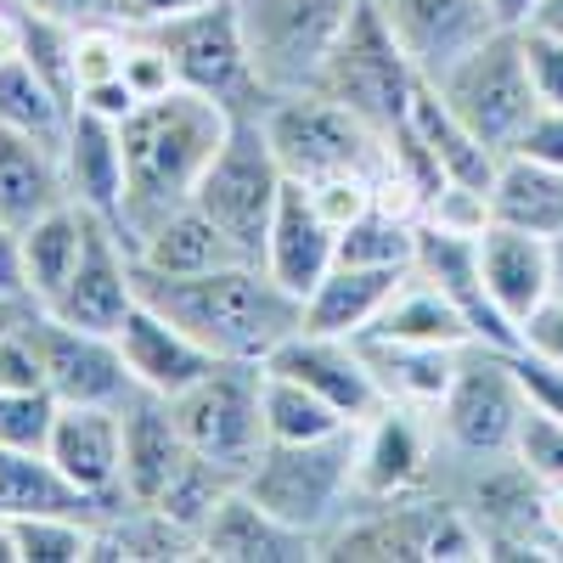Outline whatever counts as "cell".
I'll return each instance as SVG.
<instances>
[{"label": "cell", "mask_w": 563, "mask_h": 563, "mask_svg": "<svg viewBox=\"0 0 563 563\" xmlns=\"http://www.w3.org/2000/svg\"><path fill=\"white\" fill-rule=\"evenodd\" d=\"M198 7H214V0H119V23H169L180 12H198Z\"/></svg>", "instance_id": "cell-53"}, {"label": "cell", "mask_w": 563, "mask_h": 563, "mask_svg": "<svg viewBox=\"0 0 563 563\" xmlns=\"http://www.w3.org/2000/svg\"><path fill=\"white\" fill-rule=\"evenodd\" d=\"M40 316L34 299H12V294H0V333H23V327Z\"/></svg>", "instance_id": "cell-55"}, {"label": "cell", "mask_w": 563, "mask_h": 563, "mask_svg": "<svg viewBox=\"0 0 563 563\" xmlns=\"http://www.w3.org/2000/svg\"><path fill=\"white\" fill-rule=\"evenodd\" d=\"M372 186H378V180H366V175H333V180H316L310 198H316V209H321L327 220L344 231L350 220H361V214L372 209Z\"/></svg>", "instance_id": "cell-45"}, {"label": "cell", "mask_w": 563, "mask_h": 563, "mask_svg": "<svg viewBox=\"0 0 563 563\" xmlns=\"http://www.w3.org/2000/svg\"><path fill=\"white\" fill-rule=\"evenodd\" d=\"M485 7H490V18H496L501 29H530L547 0H485Z\"/></svg>", "instance_id": "cell-54"}, {"label": "cell", "mask_w": 563, "mask_h": 563, "mask_svg": "<svg viewBox=\"0 0 563 563\" xmlns=\"http://www.w3.org/2000/svg\"><path fill=\"white\" fill-rule=\"evenodd\" d=\"M260 411H265V440L271 445H305V440H327V434L355 429V422H344L316 389L282 378L271 366H265V384H260Z\"/></svg>", "instance_id": "cell-34"}, {"label": "cell", "mask_w": 563, "mask_h": 563, "mask_svg": "<svg viewBox=\"0 0 563 563\" xmlns=\"http://www.w3.org/2000/svg\"><path fill=\"white\" fill-rule=\"evenodd\" d=\"M29 344L40 355V378L63 406H124L135 395V378L119 355V339L108 333H85V327H68L57 316H34Z\"/></svg>", "instance_id": "cell-13"}, {"label": "cell", "mask_w": 563, "mask_h": 563, "mask_svg": "<svg viewBox=\"0 0 563 563\" xmlns=\"http://www.w3.org/2000/svg\"><path fill=\"white\" fill-rule=\"evenodd\" d=\"M512 366H519V378L530 389V400L552 417H563V366L541 361V355H525V350H512Z\"/></svg>", "instance_id": "cell-51"}, {"label": "cell", "mask_w": 563, "mask_h": 563, "mask_svg": "<svg viewBox=\"0 0 563 563\" xmlns=\"http://www.w3.org/2000/svg\"><path fill=\"white\" fill-rule=\"evenodd\" d=\"M512 456H519V467L536 485H563V417H552L530 400L525 429L512 440Z\"/></svg>", "instance_id": "cell-40"}, {"label": "cell", "mask_w": 563, "mask_h": 563, "mask_svg": "<svg viewBox=\"0 0 563 563\" xmlns=\"http://www.w3.org/2000/svg\"><path fill=\"white\" fill-rule=\"evenodd\" d=\"M238 260H243V249L231 243L198 203H180V209L158 214L135 238V265L158 271V276H203V271L238 265Z\"/></svg>", "instance_id": "cell-25"}, {"label": "cell", "mask_w": 563, "mask_h": 563, "mask_svg": "<svg viewBox=\"0 0 563 563\" xmlns=\"http://www.w3.org/2000/svg\"><path fill=\"white\" fill-rule=\"evenodd\" d=\"M0 563H18V552H12V519L0 512Z\"/></svg>", "instance_id": "cell-58"}, {"label": "cell", "mask_w": 563, "mask_h": 563, "mask_svg": "<svg viewBox=\"0 0 563 563\" xmlns=\"http://www.w3.org/2000/svg\"><path fill=\"white\" fill-rule=\"evenodd\" d=\"M90 536H97V519H79V512H23V519H12L18 563H90Z\"/></svg>", "instance_id": "cell-37"}, {"label": "cell", "mask_w": 563, "mask_h": 563, "mask_svg": "<svg viewBox=\"0 0 563 563\" xmlns=\"http://www.w3.org/2000/svg\"><path fill=\"white\" fill-rule=\"evenodd\" d=\"M490 220L541 231V238L563 231V169H547V164L507 153L496 180H490Z\"/></svg>", "instance_id": "cell-32"}, {"label": "cell", "mask_w": 563, "mask_h": 563, "mask_svg": "<svg viewBox=\"0 0 563 563\" xmlns=\"http://www.w3.org/2000/svg\"><path fill=\"white\" fill-rule=\"evenodd\" d=\"M265 141L282 164V175L316 186L333 175H366L378 180L389 164V135H378L361 113H350L339 97L327 90H288L260 108Z\"/></svg>", "instance_id": "cell-3"}, {"label": "cell", "mask_w": 563, "mask_h": 563, "mask_svg": "<svg viewBox=\"0 0 563 563\" xmlns=\"http://www.w3.org/2000/svg\"><path fill=\"white\" fill-rule=\"evenodd\" d=\"M525 411H530V389L519 378V366H512V350L467 344L434 422L456 456L485 462V456H512Z\"/></svg>", "instance_id": "cell-8"}, {"label": "cell", "mask_w": 563, "mask_h": 563, "mask_svg": "<svg viewBox=\"0 0 563 563\" xmlns=\"http://www.w3.org/2000/svg\"><path fill=\"white\" fill-rule=\"evenodd\" d=\"M479 276H485L490 305L507 316V327H525V321L558 294L552 238H541V231H525V225L490 220V225L479 231Z\"/></svg>", "instance_id": "cell-18"}, {"label": "cell", "mask_w": 563, "mask_h": 563, "mask_svg": "<svg viewBox=\"0 0 563 563\" xmlns=\"http://www.w3.org/2000/svg\"><path fill=\"white\" fill-rule=\"evenodd\" d=\"M231 490H238V479H231L225 467H214L209 456H198V451H192V456L180 462V474L164 485V496H158L153 507L164 512L169 525H180L186 536H198V530L214 519V507H220Z\"/></svg>", "instance_id": "cell-36"}, {"label": "cell", "mask_w": 563, "mask_h": 563, "mask_svg": "<svg viewBox=\"0 0 563 563\" xmlns=\"http://www.w3.org/2000/svg\"><path fill=\"white\" fill-rule=\"evenodd\" d=\"M265 366L282 372V378H294V384H305V389H316L344 422H355V429L372 411L389 406L355 339H333V333H310V327H299L294 339H282L271 350Z\"/></svg>", "instance_id": "cell-15"}, {"label": "cell", "mask_w": 563, "mask_h": 563, "mask_svg": "<svg viewBox=\"0 0 563 563\" xmlns=\"http://www.w3.org/2000/svg\"><path fill=\"white\" fill-rule=\"evenodd\" d=\"M417 85H422V74L400 52V40L389 34L384 12L372 7V0H361V7L350 12V23H344V34H339V45H333V57H327L316 90L339 97L378 135H395L411 113Z\"/></svg>", "instance_id": "cell-5"}, {"label": "cell", "mask_w": 563, "mask_h": 563, "mask_svg": "<svg viewBox=\"0 0 563 563\" xmlns=\"http://www.w3.org/2000/svg\"><path fill=\"white\" fill-rule=\"evenodd\" d=\"M85 238H90V214L68 198L57 203L52 214H40L34 225H23V265H29V294L34 305L45 310L57 299V288L74 276L79 254H85Z\"/></svg>", "instance_id": "cell-31"}, {"label": "cell", "mask_w": 563, "mask_h": 563, "mask_svg": "<svg viewBox=\"0 0 563 563\" xmlns=\"http://www.w3.org/2000/svg\"><path fill=\"white\" fill-rule=\"evenodd\" d=\"M417 231L422 220L389 214L372 203L361 220H350L339 231V260L344 265H378V271H411L417 265Z\"/></svg>", "instance_id": "cell-35"}, {"label": "cell", "mask_w": 563, "mask_h": 563, "mask_svg": "<svg viewBox=\"0 0 563 563\" xmlns=\"http://www.w3.org/2000/svg\"><path fill=\"white\" fill-rule=\"evenodd\" d=\"M0 294L34 299L29 294V265H23V231H12V225H0Z\"/></svg>", "instance_id": "cell-52"}, {"label": "cell", "mask_w": 563, "mask_h": 563, "mask_svg": "<svg viewBox=\"0 0 563 563\" xmlns=\"http://www.w3.org/2000/svg\"><path fill=\"white\" fill-rule=\"evenodd\" d=\"M0 389H45L29 333H0Z\"/></svg>", "instance_id": "cell-50"}, {"label": "cell", "mask_w": 563, "mask_h": 563, "mask_svg": "<svg viewBox=\"0 0 563 563\" xmlns=\"http://www.w3.org/2000/svg\"><path fill=\"white\" fill-rule=\"evenodd\" d=\"M355 7L361 0H238L249 63L265 97L316 90Z\"/></svg>", "instance_id": "cell-6"}, {"label": "cell", "mask_w": 563, "mask_h": 563, "mask_svg": "<svg viewBox=\"0 0 563 563\" xmlns=\"http://www.w3.org/2000/svg\"><path fill=\"white\" fill-rule=\"evenodd\" d=\"M406 124H411V135L422 141V147L434 153V164H440V175H445V180L485 186V192H490V180H496V169H501V153H496V147H485V141H479L474 130H467V124L445 108V97H440V90H434L429 79L417 85Z\"/></svg>", "instance_id": "cell-29"}, {"label": "cell", "mask_w": 563, "mask_h": 563, "mask_svg": "<svg viewBox=\"0 0 563 563\" xmlns=\"http://www.w3.org/2000/svg\"><path fill=\"white\" fill-rule=\"evenodd\" d=\"M372 378H378L384 400L400 406H422V411H440L451 378H456V361L462 350H434V344H400V339H378V333H361L355 339Z\"/></svg>", "instance_id": "cell-28"}, {"label": "cell", "mask_w": 563, "mask_h": 563, "mask_svg": "<svg viewBox=\"0 0 563 563\" xmlns=\"http://www.w3.org/2000/svg\"><path fill=\"white\" fill-rule=\"evenodd\" d=\"M18 12L34 18H57V23H119V0H7Z\"/></svg>", "instance_id": "cell-49"}, {"label": "cell", "mask_w": 563, "mask_h": 563, "mask_svg": "<svg viewBox=\"0 0 563 563\" xmlns=\"http://www.w3.org/2000/svg\"><path fill=\"white\" fill-rule=\"evenodd\" d=\"M135 294L186 327L214 361H271V350L305 327V299H294L254 260L203 276H158L135 265Z\"/></svg>", "instance_id": "cell-2"}, {"label": "cell", "mask_w": 563, "mask_h": 563, "mask_svg": "<svg viewBox=\"0 0 563 563\" xmlns=\"http://www.w3.org/2000/svg\"><path fill=\"white\" fill-rule=\"evenodd\" d=\"M119 74L135 90V102H158V97H169V90H180V74H175L169 52L147 29H130V23H124V68Z\"/></svg>", "instance_id": "cell-41"}, {"label": "cell", "mask_w": 563, "mask_h": 563, "mask_svg": "<svg viewBox=\"0 0 563 563\" xmlns=\"http://www.w3.org/2000/svg\"><path fill=\"white\" fill-rule=\"evenodd\" d=\"M519 350L525 355H541L552 366H563V294H552L525 327H519Z\"/></svg>", "instance_id": "cell-47"}, {"label": "cell", "mask_w": 563, "mask_h": 563, "mask_svg": "<svg viewBox=\"0 0 563 563\" xmlns=\"http://www.w3.org/2000/svg\"><path fill=\"white\" fill-rule=\"evenodd\" d=\"M135 108H141V102H135V90L124 85V74L97 79V85H79V97H74V113H97V119H108V124H124Z\"/></svg>", "instance_id": "cell-48"}, {"label": "cell", "mask_w": 563, "mask_h": 563, "mask_svg": "<svg viewBox=\"0 0 563 563\" xmlns=\"http://www.w3.org/2000/svg\"><path fill=\"white\" fill-rule=\"evenodd\" d=\"M231 124H238V113L225 102L203 97V90H186V85L158 102H141L119 124V135H124V209L113 225L130 243V254H135V238L158 214L192 203L198 180L220 158Z\"/></svg>", "instance_id": "cell-1"}, {"label": "cell", "mask_w": 563, "mask_h": 563, "mask_svg": "<svg viewBox=\"0 0 563 563\" xmlns=\"http://www.w3.org/2000/svg\"><path fill=\"white\" fill-rule=\"evenodd\" d=\"M536 23H541V29H552V34H563V0H547V7L536 12Z\"/></svg>", "instance_id": "cell-57"}, {"label": "cell", "mask_w": 563, "mask_h": 563, "mask_svg": "<svg viewBox=\"0 0 563 563\" xmlns=\"http://www.w3.org/2000/svg\"><path fill=\"white\" fill-rule=\"evenodd\" d=\"M135 254L130 243L119 238V225L90 214V238H85V254L74 265V276L57 288V299L45 305V316H57L68 327H85V333H108L119 339L124 316L135 310Z\"/></svg>", "instance_id": "cell-14"}, {"label": "cell", "mask_w": 563, "mask_h": 563, "mask_svg": "<svg viewBox=\"0 0 563 563\" xmlns=\"http://www.w3.org/2000/svg\"><path fill=\"white\" fill-rule=\"evenodd\" d=\"M282 186H288V175H282L271 141H265V124H260V108H254V113H238V124H231L220 158L203 169L192 203L243 249V260L260 265Z\"/></svg>", "instance_id": "cell-7"}, {"label": "cell", "mask_w": 563, "mask_h": 563, "mask_svg": "<svg viewBox=\"0 0 563 563\" xmlns=\"http://www.w3.org/2000/svg\"><path fill=\"white\" fill-rule=\"evenodd\" d=\"M406 271H378V265H333L316 288L305 294V327L310 333H333V339H361L389 294L400 288Z\"/></svg>", "instance_id": "cell-27"}, {"label": "cell", "mask_w": 563, "mask_h": 563, "mask_svg": "<svg viewBox=\"0 0 563 563\" xmlns=\"http://www.w3.org/2000/svg\"><path fill=\"white\" fill-rule=\"evenodd\" d=\"M18 57H23L40 79H52L68 102L79 97V79H74V23L23 12V52H18Z\"/></svg>", "instance_id": "cell-38"}, {"label": "cell", "mask_w": 563, "mask_h": 563, "mask_svg": "<svg viewBox=\"0 0 563 563\" xmlns=\"http://www.w3.org/2000/svg\"><path fill=\"white\" fill-rule=\"evenodd\" d=\"M434 411L389 400L355 429V507L422 496L440 462V422Z\"/></svg>", "instance_id": "cell-12"}, {"label": "cell", "mask_w": 563, "mask_h": 563, "mask_svg": "<svg viewBox=\"0 0 563 563\" xmlns=\"http://www.w3.org/2000/svg\"><path fill=\"white\" fill-rule=\"evenodd\" d=\"M282 288L294 299H305L316 282L339 265V225L327 220L310 198V186L288 180L276 198V214H271V238H265V260H260Z\"/></svg>", "instance_id": "cell-20"}, {"label": "cell", "mask_w": 563, "mask_h": 563, "mask_svg": "<svg viewBox=\"0 0 563 563\" xmlns=\"http://www.w3.org/2000/svg\"><path fill=\"white\" fill-rule=\"evenodd\" d=\"M119 355L130 366V378L135 389H147V395H164L175 400L180 389H192L209 366H220L186 327H175L164 310H153L147 299H135V310L124 316L119 327Z\"/></svg>", "instance_id": "cell-19"}, {"label": "cell", "mask_w": 563, "mask_h": 563, "mask_svg": "<svg viewBox=\"0 0 563 563\" xmlns=\"http://www.w3.org/2000/svg\"><path fill=\"white\" fill-rule=\"evenodd\" d=\"M198 558H214V563H305V558H321V541L282 525L276 512H265L243 485L231 490L214 519L198 530Z\"/></svg>", "instance_id": "cell-21"}, {"label": "cell", "mask_w": 563, "mask_h": 563, "mask_svg": "<svg viewBox=\"0 0 563 563\" xmlns=\"http://www.w3.org/2000/svg\"><path fill=\"white\" fill-rule=\"evenodd\" d=\"M45 456L57 474L102 507H124V417L119 406H57Z\"/></svg>", "instance_id": "cell-17"}, {"label": "cell", "mask_w": 563, "mask_h": 563, "mask_svg": "<svg viewBox=\"0 0 563 563\" xmlns=\"http://www.w3.org/2000/svg\"><path fill=\"white\" fill-rule=\"evenodd\" d=\"M260 384L265 361H220L209 366L192 389H180L169 406L180 417V434L198 456L225 467L231 479H249V467L260 462L265 440V411H260Z\"/></svg>", "instance_id": "cell-9"}, {"label": "cell", "mask_w": 563, "mask_h": 563, "mask_svg": "<svg viewBox=\"0 0 563 563\" xmlns=\"http://www.w3.org/2000/svg\"><path fill=\"white\" fill-rule=\"evenodd\" d=\"M512 153L547 169H563V108H536V119L512 141Z\"/></svg>", "instance_id": "cell-46"}, {"label": "cell", "mask_w": 563, "mask_h": 563, "mask_svg": "<svg viewBox=\"0 0 563 563\" xmlns=\"http://www.w3.org/2000/svg\"><path fill=\"white\" fill-rule=\"evenodd\" d=\"M243 490L282 525L327 541L355 512V429L305 445H265Z\"/></svg>", "instance_id": "cell-4"}, {"label": "cell", "mask_w": 563, "mask_h": 563, "mask_svg": "<svg viewBox=\"0 0 563 563\" xmlns=\"http://www.w3.org/2000/svg\"><path fill=\"white\" fill-rule=\"evenodd\" d=\"M57 395L52 389H0V445L7 451H45L57 422Z\"/></svg>", "instance_id": "cell-39"}, {"label": "cell", "mask_w": 563, "mask_h": 563, "mask_svg": "<svg viewBox=\"0 0 563 563\" xmlns=\"http://www.w3.org/2000/svg\"><path fill=\"white\" fill-rule=\"evenodd\" d=\"M445 108L474 130L485 147H496L501 158L512 153L519 130L536 119V85H530V68H525V45H519V29H496L485 45H474L456 68H445L440 79H429Z\"/></svg>", "instance_id": "cell-10"}, {"label": "cell", "mask_w": 563, "mask_h": 563, "mask_svg": "<svg viewBox=\"0 0 563 563\" xmlns=\"http://www.w3.org/2000/svg\"><path fill=\"white\" fill-rule=\"evenodd\" d=\"M372 7L384 12L389 34L422 79H440L501 29L485 0H372Z\"/></svg>", "instance_id": "cell-16"}, {"label": "cell", "mask_w": 563, "mask_h": 563, "mask_svg": "<svg viewBox=\"0 0 563 563\" xmlns=\"http://www.w3.org/2000/svg\"><path fill=\"white\" fill-rule=\"evenodd\" d=\"M63 180H68V198L85 214L119 220V209H124V135H119V124H108L97 113H74V130L63 141Z\"/></svg>", "instance_id": "cell-24"}, {"label": "cell", "mask_w": 563, "mask_h": 563, "mask_svg": "<svg viewBox=\"0 0 563 563\" xmlns=\"http://www.w3.org/2000/svg\"><path fill=\"white\" fill-rule=\"evenodd\" d=\"M366 333L400 339V344H434V350H467V344H479L467 310L440 288L434 276H422L417 265L400 276V288L389 294V305L378 310V321H372Z\"/></svg>", "instance_id": "cell-23"}, {"label": "cell", "mask_w": 563, "mask_h": 563, "mask_svg": "<svg viewBox=\"0 0 563 563\" xmlns=\"http://www.w3.org/2000/svg\"><path fill=\"white\" fill-rule=\"evenodd\" d=\"M119 417H124V496L153 507L164 496V485L180 474V462L192 456V445H186L180 417L164 395L135 389L119 406Z\"/></svg>", "instance_id": "cell-22"}, {"label": "cell", "mask_w": 563, "mask_h": 563, "mask_svg": "<svg viewBox=\"0 0 563 563\" xmlns=\"http://www.w3.org/2000/svg\"><path fill=\"white\" fill-rule=\"evenodd\" d=\"M124 68V23H79L74 29V79L97 85Z\"/></svg>", "instance_id": "cell-43"}, {"label": "cell", "mask_w": 563, "mask_h": 563, "mask_svg": "<svg viewBox=\"0 0 563 563\" xmlns=\"http://www.w3.org/2000/svg\"><path fill=\"white\" fill-rule=\"evenodd\" d=\"M541 519H547V536L563 547V485H541Z\"/></svg>", "instance_id": "cell-56"}, {"label": "cell", "mask_w": 563, "mask_h": 563, "mask_svg": "<svg viewBox=\"0 0 563 563\" xmlns=\"http://www.w3.org/2000/svg\"><path fill=\"white\" fill-rule=\"evenodd\" d=\"M68 203V180H63V153H52L45 141L0 124V225H34L40 214H52Z\"/></svg>", "instance_id": "cell-26"}, {"label": "cell", "mask_w": 563, "mask_h": 563, "mask_svg": "<svg viewBox=\"0 0 563 563\" xmlns=\"http://www.w3.org/2000/svg\"><path fill=\"white\" fill-rule=\"evenodd\" d=\"M0 124H12L45 141L52 153H63V141L74 130V102L52 79H40L23 57H12V63H0Z\"/></svg>", "instance_id": "cell-33"}, {"label": "cell", "mask_w": 563, "mask_h": 563, "mask_svg": "<svg viewBox=\"0 0 563 563\" xmlns=\"http://www.w3.org/2000/svg\"><path fill=\"white\" fill-rule=\"evenodd\" d=\"M0 512H7V519H23V512H79V519H108L113 507L74 490L45 451H7L0 445Z\"/></svg>", "instance_id": "cell-30"}, {"label": "cell", "mask_w": 563, "mask_h": 563, "mask_svg": "<svg viewBox=\"0 0 563 563\" xmlns=\"http://www.w3.org/2000/svg\"><path fill=\"white\" fill-rule=\"evenodd\" d=\"M519 45H525V68H530V85H536V102L541 108H563V34L530 23V29H519Z\"/></svg>", "instance_id": "cell-44"}, {"label": "cell", "mask_w": 563, "mask_h": 563, "mask_svg": "<svg viewBox=\"0 0 563 563\" xmlns=\"http://www.w3.org/2000/svg\"><path fill=\"white\" fill-rule=\"evenodd\" d=\"M422 225H440V231H462V238H479V231L490 225V192H485V186L445 180L440 192L422 203Z\"/></svg>", "instance_id": "cell-42"}, {"label": "cell", "mask_w": 563, "mask_h": 563, "mask_svg": "<svg viewBox=\"0 0 563 563\" xmlns=\"http://www.w3.org/2000/svg\"><path fill=\"white\" fill-rule=\"evenodd\" d=\"M135 29V23H130ZM147 29L186 90H203V97L225 102L231 113H254L265 108L271 97L254 79V63H249V40H243V12L238 0H214V7H198V12H180L169 23H141Z\"/></svg>", "instance_id": "cell-11"}]
</instances>
